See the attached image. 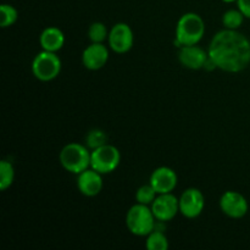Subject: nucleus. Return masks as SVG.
<instances>
[{"instance_id": "1", "label": "nucleus", "mask_w": 250, "mask_h": 250, "mask_svg": "<svg viewBox=\"0 0 250 250\" xmlns=\"http://www.w3.org/2000/svg\"><path fill=\"white\" fill-rule=\"evenodd\" d=\"M208 54L220 70L241 72L250 63V41L238 29H222L212 37Z\"/></svg>"}, {"instance_id": "2", "label": "nucleus", "mask_w": 250, "mask_h": 250, "mask_svg": "<svg viewBox=\"0 0 250 250\" xmlns=\"http://www.w3.org/2000/svg\"><path fill=\"white\" fill-rule=\"evenodd\" d=\"M205 33L204 20L195 12H187L178 20L176 27L175 45H195L202 41Z\"/></svg>"}, {"instance_id": "3", "label": "nucleus", "mask_w": 250, "mask_h": 250, "mask_svg": "<svg viewBox=\"0 0 250 250\" xmlns=\"http://www.w3.org/2000/svg\"><path fill=\"white\" fill-rule=\"evenodd\" d=\"M156 217L154 216L150 205L134 204L129 208L126 215V226L132 234L146 237L156 229Z\"/></svg>"}, {"instance_id": "4", "label": "nucleus", "mask_w": 250, "mask_h": 250, "mask_svg": "<svg viewBox=\"0 0 250 250\" xmlns=\"http://www.w3.org/2000/svg\"><path fill=\"white\" fill-rule=\"evenodd\" d=\"M59 160L66 171L80 175L90 167V151L88 150V146L82 144L68 143L61 149Z\"/></svg>"}, {"instance_id": "5", "label": "nucleus", "mask_w": 250, "mask_h": 250, "mask_svg": "<svg viewBox=\"0 0 250 250\" xmlns=\"http://www.w3.org/2000/svg\"><path fill=\"white\" fill-rule=\"evenodd\" d=\"M32 72L42 82L55 80L61 72L60 58L53 51H41L32 61Z\"/></svg>"}, {"instance_id": "6", "label": "nucleus", "mask_w": 250, "mask_h": 250, "mask_svg": "<svg viewBox=\"0 0 250 250\" xmlns=\"http://www.w3.org/2000/svg\"><path fill=\"white\" fill-rule=\"evenodd\" d=\"M121 161V154L116 146L105 144L90 151V167L102 175L110 173L117 168Z\"/></svg>"}, {"instance_id": "7", "label": "nucleus", "mask_w": 250, "mask_h": 250, "mask_svg": "<svg viewBox=\"0 0 250 250\" xmlns=\"http://www.w3.org/2000/svg\"><path fill=\"white\" fill-rule=\"evenodd\" d=\"M109 46L112 51L117 54H125L129 51L133 46L134 36L133 31L127 23L120 22L112 26L109 31V37H107Z\"/></svg>"}, {"instance_id": "8", "label": "nucleus", "mask_w": 250, "mask_h": 250, "mask_svg": "<svg viewBox=\"0 0 250 250\" xmlns=\"http://www.w3.org/2000/svg\"><path fill=\"white\" fill-rule=\"evenodd\" d=\"M150 208L159 222H167L175 219L180 212V199L172 193L158 194Z\"/></svg>"}, {"instance_id": "9", "label": "nucleus", "mask_w": 250, "mask_h": 250, "mask_svg": "<svg viewBox=\"0 0 250 250\" xmlns=\"http://www.w3.org/2000/svg\"><path fill=\"white\" fill-rule=\"evenodd\" d=\"M220 209L231 219H242L249 210L248 200L243 194L234 190H229L220 199Z\"/></svg>"}, {"instance_id": "10", "label": "nucleus", "mask_w": 250, "mask_h": 250, "mask_svg": "<svg viewBox=\"0 0 250 250\" xmlns=\"http://www.w3.org/2000/svg\"><path fill=\"white\" fill-rule=\"evenodd\" d=\"M205 198L197 188H188L180 197V212L187 219H195L203 212Z\"/></svg>"}, {"instance_id": "11", "label": "nucleus", "mask_w": 250, "mask_h": 250, "mask_svg": "<svg viewBox=\"0 0 250 250\" xmlns=\"http://www.w3.org/2000/svg\"><path fill=\"white\" fill-rule=\"evenodd\" d=\"M178 182L177 175L175 171L166 166H161L153 171L150 176V183L158 194L172 193Z\"/></svg>"}, {"instance_id": "12", "label": "nucleus", "mask_w": 250, "mask_h": 250, "mask_svg": "<svg viewBox=\"0 0 250 250\" xmlns=\"http://www.w3.org/2000/svg\"><path fill=\"white\" fill-rule=\"evenodd\" d=\"M107 61H109V50L103 43H92L83 50L82 62L88 70H100L106 65Z\"/></svg>"}, {"instance_id": "13", "label": "nucleus", "mask_w": 250, "mask_h": 250, "mask_svg": "<svg viewBox=\"0 0 250 250\" xmlns=\"http://www.w3.org/2000/svg\"><path fill=\"white\" fill-rule=\"evenodd\" d=\"M209 54L203 50L200 46L195 45H185L181 46L178 50V60L185 67L190 70H199L204 68Z\"/></svg>"}, {"instance_id": "14", "label": "nucleus", "mask_w": 250, "mask_h": 250, "mask_svg": "<svg viewBox=\"0 0 250 250\" xmlns=\"http://www.w3.org/2000/svg\"><path fill=\"white\" fill-rule=\"evenodd\" d=\"M77 176V188L83 195H85V197H95V195H98L102 192V173L89 167Z\"/></svg>"}, {"instance_id": "15", "label": "nucleus", "mask_w": 250, "mask_h": 250, "mask_svg": "<svg viewBox=\"0 0 250 250\" xmlns=\"http://www.w3.org/2000/svg\"><path fill=\"white\" fill-rule=\"evenodd\" d=\"M39 43L43 50L56 53L65 44V34L58 27H48L39 36Z\"/></svg>"}, {"instance_id": "16", "label": "nucleus", "mask_w": 250, "mask_h": 250, "mask_svg": "<svg viewBox=\"0 0 250 250\" xmlns=\"http://www.w3.org/2000/svg\"><path fill=\"white\" fill-rule=\"evenodd\" d=\"M146 247L148 250H167L168 239L163 231L155 229L150 234L146 236Z\"/></svg>"}, {"instance_id": "17", "label": "nucleus", "mask_w": 250, "mask_h": 250, "mask_svg": "<svg viewBox=\"0 0 250 250\" xmlns=\"http://www.w3.org/2000/svg\"><path fill=\"white\" fill-rule=\"evenodd\" d=\"M15 168L10 161L2 160L0 163V189L6 190L14 183Z\"/></svg>"}, {"instance_id": "18", "label": "nucleus", "mask_w": 250, "mask_h": 250, "mask_svg": "<svg viewBox=\"0 0 250 250\" xmlns=\"http://www.w3.org/2000/svg\"><path fill=\"white\" fill-rule=\"evenodd\" d=\"M244 19H246V16L242 14L241 10L231 9L227 10L224 14V16H222V23H224V26L227 29H238L243 24Z\"/></svg>"}, {"instance_id": "19", "label": "nucleus", "mask_w": 250, "mask_h": 250, "mask_svg": "<svg viewBox=\"0 0 250 250\" xmlns=\"http://www.w3.org/2000/svg\"><path fill=\"white\" fill-rule=\"evenodd\" d=\"M107 141H109L107 134L103 129L99 128H94L92 131H89L87 133V137H85V144L92 150L107 144Z\"/></svg>"}, {"instance_id": "20", "label": "nucleus", "mask_w": 250, "mask_h": 250, "mask_svg": "<svg viewBox=\"0 0 250 250\" xmlns=\"http://www.w3.org/2000/svg\"><path fill=\"white\" fill-rule=\"evenodd\" d=\"M19 19V12L12 5L2 4L0 6V26L2 28L12 26Z\"/></svg>"}, {"instance_id": "21", "label": "nucleus", "mask_w": 250, "mask_h": 250, "mask_svg": "<svg viewBox=\"0 0 250 250\" xmlns=\"http://www.w3.org/2000/svg\"><path fill=\"white\" fill-rule=\"evenodd\" d=\"M107 37L109 32L103 22H93L88 28V38L92 43H103Z\"/></svg>"}, {"instance_id": "22", "label": "nucleus", "mask_w": 250, "mask_h": 250, "mask_svg": "<svg viewBox=\"0 0 250 250\" xmlns=\"http://www.w3.org/2000/svg\"><path fill=\"white\" fill-rule=\"evenodd\" d=\"M156 197H158V193H156V190L154 189V187L150 185V183L139 187L136 193L137 203H139V204H144V205L153 204V202L155 200Z\"/></svg>"}, {"instance_id": "23", "label": "nucleus", "mask_w": 250, "mask_h": 250, "mask_svg": "<svg viewBox=\"0 0 250 250\" xmlns=\"http://www.w3.org/2000/svg\"><path fill=\"white\" fill-rule=\"evenodd\" d=\"M237 5L246 19H250V0H237Z\"/></svg>"}, {"instance_id": "24", "label": "nucleus", "mask_w": 250, "mask_h": 250, "mask_svg": "<svg viewBox=\"0 0 250 250\" xmlns=\"http://www.w3.org/2000/svg\"><path fill=\"white\" fill-rule=\"evenodd\" d=\"M222 1L229 2H229H234V1H237V0H222Z\"/></svg>"}]
</instances>
